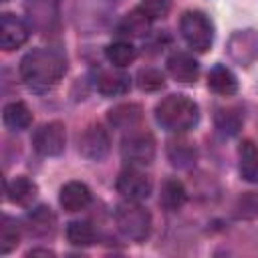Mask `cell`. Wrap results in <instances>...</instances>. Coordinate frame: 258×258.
Here are the masks:
<instances>
[{"instance_id":"obj_1","label":"cell","mask_w":258,"mask_h":258,"mask_svg":"<svg viewBox=\"0 0 258 258\" xmlns=\"http://www.w3.org/2000/svg\"><path fill=\"white\" fill-rule=\"evenodd\" d=\"M67 71V60L58 50L34 48L20 60V77L28 89L36 93L50 91L56 87Z\"/></svg>"},{"instance_id":"obj_2","label":"cell","mask_w":258,"mask_h":258,"mask_svg":"<svg viewBox=\"0 0 258 258\" xmlns=\"http://www.w3.org/2000/svg\"><path fill=\"white\" fill-rule=\"evenodd\" d=\"M198 117H200L198 105L185 95H167L155 107L157 123L163 129L175 133H183L191 129L198 123Z\"/></svg>"},{"instance_id":"obj_3","label":"cell","mask_w":258,"mask_h":258,"mask_svg":"<svg viewBox=\"0 0 258 258\" xmlns=\"http://www.w3.org/2000/svg\"><path fill=\"white\" fill-rule=\"evenodd\" d=\"M115 222H117V228L119 232L133 240V242H143L149 232H151V216L149 212L139 206L137 202H123L117 206L115 210Z\"/></svg>"},{"instance_id":"obj_4","label":"cell","mask_w":258,"mask_h":258,"mask_svg":"<svg viewBox=\"0 0 258 258\" xmlns=\"http://www.w3.org/2000/svg\"><path fill=\"white\" fill-rule=\"evenodd\" d=\"M179 30H181V36L185 38V42L194 50L206 52L212 46L214 28H212V22L208 20V16L204 12H200V10L183 12V16L179 20Z\"/></svg>"},{"instance_id":"obj_5","label":"cell","mask_w":258,"mask_h":258,"mask_svg":"<svg viewBox=\"0 0 258 258\" xmlns=\"http://www.w3.org/2000/svg\"><path fill=\"white\" fill-rule=\"evenodd\" d=\"M121 155L131 165H149L155 157V139L149 131H131L121 143Z\"/></svg>"},{"instance_id":"obj_6","label":"cell","mask_w":258,"mask_h":258,"mask_svg":"<svg viewBox=\"0 0 258 258\" xmlns=\"http://www.w3.org/2000/svg\"><path fill=\"white\" fill-rule=\"evenodd\" d=\"M64 143H67V133H64V125L58 121L52 123H44L42 127H38L32 135V145L40 155L46 157H54L60 155L64 151Z\"/></svg>"},{"instance_id":"obj_7","label":"cell","mask_w":258,"mask_h":258,"mask_svg":"<svg viewBox=\"0 0 258 258\" xmlns=\"http://www.w3.org/2000/svg\"><path fill=\"white\" fill-rule=\"evenodd\" d=\"M151 189H153L151 179H149L145 173H141V171H137V169H133V167L123 169V171L119 173V177H117V191H119L125 200L141 202V200L149 198Z\"/></svg>"},{"instance_id":"obj_8","label":"cell","mask_w":258,"mask_h":258,"mask_svg":"<svg viewBox=\"0 0 258 258\" xmlns=\"http://www.w3.org/2000/svg\"><path fill=\"white\" fill-rule=\"evenodd\" d=\"M109 147H111L109 135L101 125H89L79 135V153L87 159L101 161L109 153Z\"/></svg>"},{"instance_id":"obj_9","label":"cell","mask_w":258,"mask_h":258,"mask_svg":"<svg viewBox=\"0 0 258 258\" xmlns=\"http://www.w3.org/2000/svg\"><path fill=\"white\" fill-rule=\"evenodd\" d=\"M28 26L14 14L6 12L0 18V46L4 50H14L28 40Z\"/></svg>"},{"instance_id":"obj_10","label":"cell","mask_w":258,"mask_h":258,"mask_svg":"<svg viewBox=\"0 0 258 258\" xmlns=\"http://www.w3.org/2000/svg\"><path fill=\"white\" fill-rule=\"evenodd\" d=\"M230 56L240 64H250L258 56V34L254 30H240L230 40Z\"/></svg>"},{"instance_id":"obj_11","label":"cell","mask_w":258,"mask_h":258,"mask_svg":"<svg viewBox=\"0 0 258 258\" xmlns=\"http://www.w3.org/2000/svg\"><path fill=\"white\" fill-rule=\"evenodd\" d=\"M167 71L179 83H194L198 79V73H200L196 58L191 54H187V52H181V50L169 54V58H167Z\"/></svg>"},{"instance_id":"obj_12","label":"cell","mask_w":258,"mask_h":258,"mask_svg":"<svg viewBox=\"0 0 258 258\" xmlns=\"http://www.w3.org/2000/svg\"><path fill=\"white\" fill-rule=\"evenodd\" d=\"M91 204V191L81 181H69L60 189V206L67 212H81Z\"/></svg>"},{"instance_id":"obj_13","label":"cell","mask_w":258,"mask_h":258,"mask_svg":"<svg viewBox=\"0 0 258 258\" xmlns=\"http://www.w3.org/2000/svg\"><path fill=\"white\" fill-rule=\"evenodd\" d=\"M208 87H210L214 93L228 97V95H234V93L238 91V79H236V75H234L228 67L216 64V67H212L210 73H208Z\"/></svg>"},{"instance_id":"obj_14","label":"cell","mask_w":258,"mask_h":258,"mask_svg":"<svg viewBox=\"0 0 258 258\" xmlns=\"http://www.w3.org/2000/svg\"><path fill=\"white\" fill-rule=\"evenodd\" d=\"M131 79L129 75L121 73V71H103L97 77V89L101 95L105 97H117V95H125L129 91Z\"/></svg>"},{"instance_id":"obj_15","label":"cell","mask_w":258,"mask_h":258,"mask_svg":"<svg viewBox=\"0 0 258 258\" xmlns=\"http://www.w3.org/2000/svg\"><path fill=\"white\" fill-rule=\"evenodd\" d=\"M107 117H109V123L117 129H133L135 125L141 123L143 111L135 103H123V105L113 107Z\"/></svg>"},{"instance_id":"obj_16","label":"cell","mask_w":258,"mask_h":258,"mask_svg":"<svg viewBox=\"0 0 258 258\" xmlns=\"http://www.w3.org/2000/svg\"><path fill=\"white\" fill-rule=\"evenodd\" d=\"M238 155H240V173H242V177L250 183H258V147L254 145V141L244 139L240 143Z\"/></svg>"},{"instance_id":"obj_17","label":"cell","mask_w":258,"mask_h":258,"mask_svg":"<svg viewBox=\"0 0 258 258\" xmlns=\"http://www.w3.org/2000/svg\"><path fill=\"white\" fill-rule=\"evenodd\" d=\"M2 121L8 129L12 131H22V129H28L30 123H32V113L30 109L26 107V103L22 101H14V103H8L2 111Z\"/></svg>"},{"instance_id":"obj_18","label":"cell","mask_w":258,"mask_h":258,"mask_svg":"<svg viewBox=\"0 0 258 258\" xmlns=\"http://www.w3.org/2000/svg\"><path fill=\"white\" fill-rule=\"evenodd\" d=\"M187 200V191L183 187V183L175 177H169L163 181L161 185V194H159V204L165 208V210H179Z\"/></svg>"},{"instance_id":"obj_19","label":"cell","mask_w":258,"mask_h":258,"mask_svg":"<svg viewBox=\"0 0 258 258\" xmlns=\"http://www.w3.org/2000/svg\"><path fill=\"white\" fill-rule=\"evenodd\" d=\"M58 4L60 0H26V12L38 28H44L46 24H50V20L56 18Z\"/></svg>"},{"instance_id":"obj_20","label":"cell","mask_w":258,"mask_h":258,"mask_svg":"<svg viewBox=\"0 0 258 258\" xmlns=\"http://www.w3.org/2000/svg\"><path fill=\"white\" fill-rule=\"evenodd\" d=\"M36 183L30 181L28 177H14L8 187H6V194H8V200L12 204H18V206H28L32 204V200L36 198Z\"/></svg>"},{"instance_id":"obj_21","label":"cell","mask_w":258,"mask_h":258,"mask_svg":"<svg viewBox=\"0 0 258 258\" xmlns=\"http://www.w3.org/2000/svg\"><path fill=\"white\" fill-rule=\"evenodd\" d=\"M167 155L175 167H189L196 161L198 151L187 139H175V141H169Z\"/></svg>"},{"instance_id":"obj_22","label":"cell","mask_w":258,"mask_h":258,"mask_svg":"<svg viewBox=\"0 0 258 258\" xmlns=\"http://www.w3.org/2000/svg\"><path fill=\"white\" fill-rule=\"evenodd\" d=\"M105 54H107V58H109V62L113 64V67H119V69H123V67H127L129 62H133L135 60V46L131 44V42H125V40H117V42H111L107 48H105Z\"/></svg>"},{"instance_id":"obj_23","label":"cell","mask_w":258,"mask_h":258,"mask_svg":"<svg viewBox=\"0 0 258 258\" xmlns=\"http://www.w3.org/2000/svg\"><path fill=\"white\" fill-rule=\"evenodd\" d=\"M18 240H20V230L16 220L10 216H4L0 224V254L4 256L10 254L18 246Z\"/></svg>"},{"instance_id":"obj_24","label":"cell","mask_w":258,"mask_h":258,"mask_svg":"<svg viewBox=\"0 0 258 258\" xmlns=\"http://www.w3.org/2000/svg\"><path fill=\"white\" fill-rule=\"evenodd\" d=\"M149 22L151 18L141 10V8H135L131 10L123 22H121V32L125 34H131V36H143L147 30H149Z\"/></svg>"},{"instance_id":"obj_25","label":"cell","mask_w":258,"mask_h":258,"mask_svg":"<svg viewBox=\"0 0 258 258\" xmlns=\"http://www.w3.org/2000/svg\"><path fill=\"white\" fill-rule=\"evenodd\" d=\"M242 113L238 109H218L216 113V127L220 129V133L224 135H236L242 127Z\"/></svg>"},{"instance_id":"obj_26","label":"cell","mask_w":258,"mask_h":258,"mask_svg":"<svg viewBox=\"0 0 258 258\" xmlns=\"http://www.w3.org/2000/svg\"><path fill=\"white\" fill-rule=\"evenodd\" d=\"M67 238L73 246H91L95 242V230L89 222H71L67 226Z\"/></svg>"},{"instance_id":"obj_27","label":"cell","mask_w":258,"mask_h":258,"mask_svg":"<svg viewBox=\"0 0 258 258\" xmlns=\"http://www.w3.org/2000/svg\"><path fill=\"white\" fill-rule=\"evenodd\" d=\"M234 218L236 220H254L258 218V194L246 191L234 204Z\"/></svg>"},{"instance_id":"obj_28","label":"cell","mask_w":258,"mask_h":258,"mask_svg":"<svg viewBox=\"0 0 258 258\" xmlns=\"http://www.w3.org/2000/svg\"><path fill=\"white\" fill-rule=\"evenodd\" d=\"M28 222H30V230L34 232V234H50L52 230H54V214L48 210V208H44V206H40V208H36L30 216H28Z\"/></svg>"},{"instance_id":"obj_29","label":"cell","mask_w":258,"mask_h":258,"mask_svg":"<svg viewBox=\"0 0 258 258\" xmlns=\"http://www.w3.org/2000/svg\"><path fill=\"white\" fill-rule=\"evenodd\" d=\"M137 85H139L141 91L151 93V91H159L165 85V81H163L161 71H157V69H141L137 73Z\"/></svg>"},{"instance_id":"obj_30","label":"cell","mask_w":258,"mask_h":258,"mask_svg":"<svg viewBox=\"0 0 258 258\" xmlns=\"http://www.w3.org/2000/svg\"><path fill=\"white\" fill-rule=\"evenodd\" d=\"M171 2L169 0H141V10L153 20V18H163L169 12Z\"/></svg>"},{"instance_id":"obj_31","label":"cell","mask_w":258,"mask_h":258,"mask_svg":"<svg viewBox=\"0 0 258 258\" xmlns=\"http://www.w3.org/2000/svg\"><path fill=\"white\" fill-rule=\"evenodd\" d=\"M38 254H42V256H52L54 252H50V250H30V252H28V256H38Z\"/></svg>"}]
</instances>
